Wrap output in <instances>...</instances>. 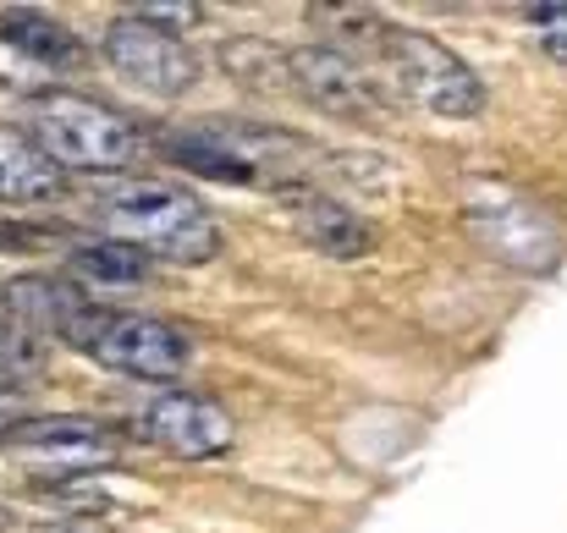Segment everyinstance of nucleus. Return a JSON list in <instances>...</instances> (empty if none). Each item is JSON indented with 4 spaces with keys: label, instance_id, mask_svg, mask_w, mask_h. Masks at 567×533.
Segmentation results:
<instances>
[{
    "label": "nucleus",
    "instance_id": "13",
    "mask_svg": "<svg viewBox=\"0 0 567 533\" xmlns=\"http://www.w3.org/2000/svg\"><path fill=\"white\" fill-rule=\"evenodd\" d=\"M161 149H166V160H177L183 171L193 177H209V181H231V187H248V181H259V171L220 138V127H215V116H204V122H188V127H172V133H161Z\"/></svg>",
    "mask_w": 567,
    "mask_h": 533
},
{
    "label": "nucleus",
    "instance_id": "16",
    "mask_svg": "<svg viewBox=\"0 0 567 533\" xmlns=\"http://www.w3.org/2000/svg\"><path fill=\"white\" fill-rule=\"evenodd\" d=\"M33 368H39V342L11 331V325H0V385H11V379H22Z\"/></svg>",
    "mask_w": 567,
    "mask_h": 533
},
{
    "label": "nucleus",
    "instance_id": "10",
    "mask_svg": "<svg viewBox=\"0 0 567 533\" xmlns=\"http://www.w3.org/2000/svg\"><path fill=\"white\" fill-rule=\"evenodd\" d=\"M281 198L292 209L298 237L315 242L326 259H364L375 248V231H370V220L353 203H342V198H331L320 187H287Z\"/></svg>",
    "mask_w": 567,
    "mask_h": 533
},
{
    "label": "nucleus",
    "instance_id": "2",
    "mask_svg": "<svg viewBox=\"0 0 567 533\" xmlns=\"http://www.w3.org/2000/svg\"><path fill=\"white\" fill-rule=\"evenodd\" d=\"M28 138L61 171H89V177H116L144 149L138 127L116 105L72 88H44L28 100Z\"/></svg>",
    "mask_w": 567,
    "mask_h": 533
},
{
    "label": "nucleus",
    "instance_id": "19",
    "mask_svg": "<svg viewBox=\"0 0 567 533\" xmlns=\"http://www.w3.org/2000/svg\"><path fill=\"white\" fill-rule=\"evenodd\" d=\"M39 533H111V529H100V523H50Z\"/></svg>",
    "mask_w": 567,
    "mask_h": 533
},
{
    "label": "nucleus",
    "instance_id": "14",
    "mask_svg": "<svg viewBox=\"0 0 567 533\" xmlns=\"http://www.w3.org/2000/svg\"><path fill=\"white\" fill-rule=\"evenodd\" d=\"M66 270H72V286H138L150 275V259L116 237H94V242H72L66 248Z\"/></svg>",
    "mask_w": 567,
    "mask_h": 533
},
{
    "label": "nucleus",
    "instance_id": "18",
    "mask_svg": "<svg viewBox=\"0 0 567 533\" xmlns=\"http://www.w3.org/2000/svg\"><path fill=\"white\" fill-rule=\"evenodd\" d=\"M28 418H33V412H28V396H22V390H6V385H0V440H6V435H11L17 424H28Z\"/></svg>",
    "mask_w": 567,
    "mask_h": 533
},
{
    "label": "nucleus",
    "instance_id": "1",
    "mask_svg": "<svg viewBox=\"0 0 567 533\" xmlns=\"http://www.w3.org/2000/svg\"><path fill=\"white\" fill-rule=\"evenodd\" d=\"M94 220L105 237L138 248L144 259L166 264H209L220 253V226L215 215L177 181L122 177L94 192Z\"/></svg>",
    "mask_w": 567,
    "mask_h": 533
},
{
    "label": "nucleus",
    "instance_id": "11",
    "mask_svg": "<svg viewBox=\"0 0 567 533\" xmlns=\"http://www.w3.org/2000/svg\"><path fill=\"white\" fill-rule=\"evenodd\" d=\"M89 292L61 275H17L6 281V325L22 336H66L83 314Z\"/></svg>",
    "mask_w": 567,
    "mask_h": 533
},
{
    "label": "nucleus",
    "instance_id": "3",
    "mask_svg": "<svg viewBox=\"0 0 567 533\" xmlns=\"http://www.w3.org/2000/svg\"><path fill=\"white\" fill-rule=\"evenodd\" d=\"M83 357L127 374V379H177L188 368V336L155 314H133V309H105V303H83V314L72 320V331L61 336Z\"/></svg>",
    "mask_w": 567,
    "mask_h": 533
},
{
    "label": "nucleus",
    "instance_id": "17",
    "mask_svg": "<svg viewBox=\"0 0 567 533\" xmlns=\"http://www.w3.org/2000/svg\"><path fill=\"white\" fill-rule=\"evenodd\" d=\"M529 28L551 55L567 61V6H529Z\"/></svg>",
    "mask_w": 567,
    "mask_h": 533
},
{
    "label": "nucleus",
    "instance_id": "12",
    "mask_svg": "<svg viewBox=\"0 0 567 533\" xmlns=\"http://www.w3.org/2000/svg\"><path fill=\"white\" fill-rule=\"evenodd\" d=\"M61 192H66V171L22 127H0V209L55 203Z\"/></svg>",
    "mask_w": 567,
    "mask_h": 533
},
{
    "label": "nucleus",
    "instance_id": "15",
    "mask_svg": "<svg viewBox=\"0 0 567 533\" xmlns=\"http://www.w3.org/2000/svg\"><path fill=\"white\" fill-rule=\"evenodd\" d=\"M0 44L6 50H22L33 66H50V72L83 61V44L55 17H39V11H6L0 17Z\"/></svg>",
    "mask_w": 567,
    "mask_h": 533
},
{
    "label": "nucleus",
    "instance_id": "21",
    "mask_svg": "<svg viewBox=\"0 0 567 533\" xmlns=\"http://www.w3.org/2000/svg\"><path fill=\"white\" fill-rule=\"evenodd\" d=\"M0 325H6V281H0Z\"/></svg>",
    "mask_w": 567,
    "mask_h": 533
},
{
    "label": "nucleus",
    "instance_id": "22",
    "mask_svg": "<svg viewBox=\"0 0 567 533\" xmlns=\"http://www.w3.org/2000/svg\"><path fill=\"white\" fill-rule=\"evenodd\" d=\"M0 529H6V518H0Z\"/></svg>",
    "mask_w": 567,
    "mask_h": 533
},
{
    "label": "nucleus",
    "instance_id": "6",
    "mask_svg": "<svg viewBox=\"0 0 567 533\" xmlns=\"http://www.w3.org/2000/svg\"><path fill=\"white\" fill-rule=\"evenodd\" d=\"M281 88H292L303 105H315L326 116H359V122H380L385 116L380 83L348 50H331V44L281 50Z\"/></svg>",
    "mask_w": 567,
    "mask_h": 533
},
{
    "label": "nucleus",
    "instance_id": "4",
    "mask_svg": "<svg viewBox=\"0 0 567 533\" xmlns=\"http://www.w3.org/2000/svg\"><path fill=\"white\" fill-rule=\"evenodd\" d=\"M380 55L391 61L396 72V88H408L430 116H446V122H468L485 111V88L474 77V66L463 55H452L441 39L419 33V28H375Z\"/></svg>",
    "mask_w": 567,
    "mask_h": 533
},
{
    "label": "nucleus",
    "instance_id": "7",
    "mask_svg": "<svg viewBox=\"0 0 567 533\" xmlns=\"http://www.w3.org/2000/svg\"><path fill=\"white\" fill-rule=\"evenodd\" d=\"M11 457L33 462V468H50L61 479H83V473H105L122 462V435L100 418H78V412H61V418H28L17 424L6 440H0Z\"/></svg>",
    "mask_w": 567,
    "mask_h": 533
},
{
    "label": "nucleus",
    "instance_id": "8",
    "mask_svg": "<svg viewBox=\"0 0 567 533\" xmlns=\"http://www.w3.org/2000/svg\"><path fill=\"white\" fill-rule=\"evenodd\" d=\"M105 61L133 88H144L155 100H177V94H188L193 83H198V61H193L188 44L177 33L144 22L138 11H127V17H116L105 28Z\"/></svg>",
    "mask_w": 567,
    "mask_h": 533
},
{
    "label": "nucleus",
    "instance_id": "9",
    "mask_svg": "<svg viewBox=\"0 0 567 533\" xmlns=\"http://www.w3.org/2000/svg\"><path fill=\"white\" fill-rule=\"evenodd\" d=\"M133 435L166 457L204 462L231 446V418L198 390H161L144 407H133Z\"/></svg>",
    "mask_w": 567,
    "mask_h": 533
},
{
    "label": "nucleus",
    "instance_id": "20",
    "mask_svg": "<svg viewBox=\"0 0 567 533\" xmlns=\"http://www.w3.org/2000/svg\"><path fill=\"white\" fill-rule=\"evenodd\" d=\"M17 242H22V231L11 220H0V248H17Z\"/></svg>",
    "mask_w": 567,
    "mask_h": 533
},
{
    "label": "nucleus",
    "instance_id": "5",
    "mask_svg": "<svg viewBox=\"0 0 567 533\" xmlns=\"http://www.w3.org/2000/svg\"><path fill=\"white\" fill-rule=\"evenodd\" d=\"M468 231L480 237L485 253H496L513 270H551L557 264V226L540 203H529L524 192L502 187V181H480L463 203Z\"/></svg>",
    "mask_w": 567,
    "mask_h": 533
}]
</instances>
